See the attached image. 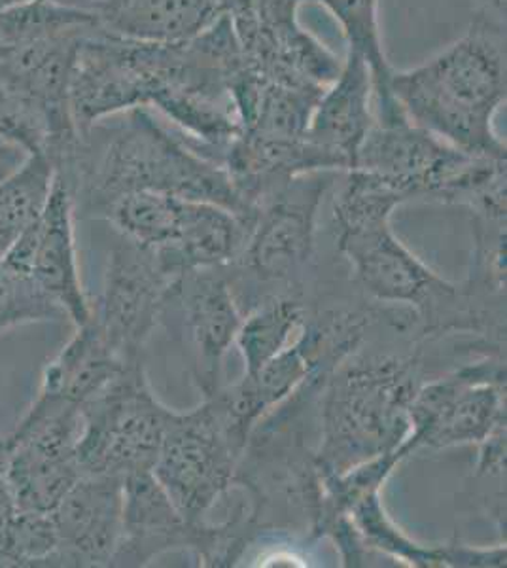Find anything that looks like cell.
I'll return each mask as SVG.
<instances>
[{"mask_svg":"<svg viewBox=\"0 0 507 568\" xmlns=\"http://www.w3.org/2000/svg\"><path fill=\"white\" fill-rule=\"evenodd\" d=\"M241 53L230 18L192 39L136 40L99 29L78 48L71 110L78 131L135 109L158 110L205 152L222 154L241 131L232 78Z\"/></svg>","mask_w":507,"mask_h":568,"instance_id":"1","label":"cell"},{"mask_svg":"<svg viewBox=\"0 0 507 568\" xmlns=\"http://www.w3.org/2000/svg\"><path fill=\"white\" fill-rule=\"evenodd\" d=\"M74 214L104 219L118 200L155 192L203 201L232 211L251 232L256 211L239 195L224 165L176 136L150 110L135 109L80 133L77 155L64 173Z\"/></svg>","mask_w":507,"mask_h":568,"instance_id":"2","label":"cell"},{"mask_svg":"<svg viewBox=\"0 0 507 568\" xmlns=\"http://www.w3.org/2000/svg\"><path fill=\"white\" fill-rule=\"evenodd\" d=\"M396 187L362 169L347 171L335 200L337 246L353 265L359 286L377 302L412 307L424 336L458 329H501V313L488 310L487 297L468 284L439 277L398 240L392 214L404 205Z\"/></svg>","mask_w":507,"mask_h":568,"instance_id":"3","label":"cell"},{"mask_svg":"<svg viewBox=\"0 0 507 568\" xmlns=\"http://www.w3.org/2000/svg\"><path fill=\"white\" fill-rule=\"evenodd\" d=\"M392 98L409 122L450 146L506 160L496 116L506 104V27L474 20L468 33L423 61L396 71Z\"/></svg>","mask_w":507,"mask_h":568,"instance_id":"4","label":"cell"},{"mask_svg":"<svg viewBox=\"0 0 507 568\" xmlns=\"http://www.w3.org/2000/svg\"><path fill=\"white\" fill-rule=\"evenodd\" d=\"M420 383L417 358L354 353L341 362L318 394L316 470L343 474L399 449Z\"/></svg>","mask_w":507,"mask_h":568,"instance_id":"5","label":"cell"},{"mask_svg":"<svg viewBox=\"0 0 507 568\" xmlns=\"http://www.w3.org/2000/svg\"><path fill=\"white\" fill-rule=\"evenodd\" d=\"M353 169L396 187L407 201L450 203L506 220V160L469 154L409 122L373 123Z\"/></svg>","mask_w":507,"mask_h":568,"instance_id":"6","label":"cell"},{"mask_svg":"<svg viewBox=\"0 0 507 568\" xmlns=\"http://www.w3.org/2000/svg\"><path fill=\"white\" fill-rule=\"evenodd\" d=\"M77 457L82 474L125 479L154 468L173 409L150 388L142 361H131L82 404Z\"/></svg>","mask_w":507,"mask_h":568,"instance_id":"7","label":"cell"},{"mask_svg":"<svg viewBox=\"0 0 507 568\" xmlns=\"http://www.w3.org/2000/svg\"><path fill=\"white\" fill-rule=\"evenodd\" d=\"M251 542L237 510L224 524H190L152 470L136 471L123 479L122 536L110 567H146L169 551H190L203 567H233Z\"/></svg>","mask_w":507,"mask_h":568,"instance_id":"8","label":"cell"},{"mask_svg":"<svg viewBox=\"0 0 507 568\" xmlns=\"http://www.w3.org/2000/svg\"><path fill=\"white\" fill-rule=\"evenodd\" d=\"M409 453L420 447L481 446L506 428V364L500 356L469 362L450 374L420 383L413 396Z\"/></svg>","mask_w":507,"mask_h":568,"instance_id":"9","label":"cell"},{"mask_svg":"<svg viewBox=\"0 0 507 568\" xmlns=\"http://www.w3.org/2000/svg\"><path fill=\"white\" fill-rule=\"evenodd\" d=\"M80 406L39 393L7 436V479L18 511H50L82 478L77 446Z\"/></svg>","mask_w":507,"mask_h":568,"instance_id":"10","label":"cell"},{"mask_svg":"<svg viewBox=\"0 0 507 568\" xmlns=\"http://www.w3.org/2000/svg\"><path fill=\"white\" fill-rule=\"evenodd\" d=\"M241 457L203 400L186 414L174 412L152 474L190 524L206 525L212 506L232 489Z\"/></svg>","mask_w":507,"mask_h":568,"instance_id":"11","label":"cell"},{"mask_svg":"<svg viewBox=\"0 0 507 568\" xmlns=\"http://www.w3.org/2000/svg\"><path fill=\"white\" fill-rule=\"evenodd\" d=\"M303 2L232 0L227 18L244 69L273 82L328 88L343 61L302 26Z\"/></svg>","mask_w":507,"mask_h":568,"instance_id":"12","label":"cell"},{"mask_svg":"<svg viewBox=\"0 0 507 568\" xmlns=\"http://www.w3.org/2000/svg\"><path fill=\"white\" fill-rule=\"evenodd\" d=\"M74 219L71 186L55 173L42 213L13 241L2 265L42 292L77 328L90 321L91 302L80 277Z\"/></svg>","mask_w":507,"mask_h":568,"instance_id":"13","label":"cell"},{"mask_svg":"<svg viewBox=\"0 0 507 568\" xmlns=\"http://www.w3.org/2000/svg\"><path fill=\"white\" fill-rule=\"evenodd\" d=\"M176 283L179 278L163 270L154 251L120 235L110 251L103 292L91 304V317L125 361L141 358Z\"/></svg>","mask_w":507,"mask_h":568,"instance_id":"14","label":"cell"},{"mask_svg":"<svg viewBox=\"0 0 507 568\" xmlns=\"http://www.w3.org/2000/svg\"><path fill=\"white\" fill-rule=\"evenodd\" d=\"M337 173H308L260 201L239 264L264 283H290L315 252L316 216Z\"/></svg>","mask_w":507,"mask_h":568,"instance_id":"15","label":"cell"},{"mask_svg":"<svg viewBox=\"0 0 507 568\" xmlns=\"http://www.w3.org/2000/svg\"><path fill=\"white\" fill-rule=\"evenodd\" d=\"M123 479L84 474L50 511L59 568L110 567L122 536Z\"/></svg>","mask_w":507,"mask_h":568,"instance_id":"16","label":"cell"},{"mask_svg":"<svg viewBox=\"0 0 507 568\" xmlns=\"http://www.w3.org/2000/svg\"><path fill=\"white\" fill-rule=\"evenodd\" d=\"M222 165L233 186L254 211L278 187L308 173H347L339 158L308 141L307 135L286 136L241 130L224 154Z\"/></svg>","mask_w":507,"mask_h":568,"instance_id":"17","label":"cell"},{"mask_svg":"<svg viewBox=\"0 0 507 568\" xmlns=\"http://www.w3.org/2000/svg\"><path fill=\"white\" fill-rule=\"evenodd\" d=\"M222 267L195 270L179 278V300L195 349V383L203 398L222 387V362L232 349L243 315Z\"/></svg>","mask_w":507,"mask_h":568,"instance_id":"18","label":"cell"},{"mask_svg":"<svg viewBox=\"0 0 507 568\" xmlns=\"http://www.w3.org/2000/svg\"><path fill=\"white\" fill-rule=\"evenodd\" d=\"M372 72L364 59L347 52L339 74L324 90L308 122V141L339 158L347 171L375 123Z\"/></svg>","mask_w":507,"mask_h":568,"instance_id":"19","label":"cell"},{"mask_svg":"<svg viewBox=\"0 0 507 568\" xmlns=\"http://www.w3.org/2000/svg\"><path fill=\"white\" fill-rule=\"evenodd\" d=\"M246 237L249 226L232 211L203 201L182 200L173 243L154 254L165 272L180 278L195 270L237 262Z\"/></svg>","mask_w":507,"mask_h":568,"instance_id":"20","label":"cell"},{"mask_svg":"<svg viewBox=\"0 0 507 568\" xmlns=\"http://www.w3.org/2000/svg\"><path fill=\"white\" fill-rule=\"evenodd\" d=\"M232 0H101L104 31L128 39L174 42L192 39L230 12Z\"/></svg>","mask_w":507,"mask_h":568,"instance_id":"21","label":"cell"},{"mask_svg":"<svg viewBox=\"0 0 507 568\" xmlns=\"http://www.w3.org/2000/svg\"><path fill=\"white\" fill-rule=\"evenodd\" d=\"M128 362L131 361H125L107 342L91 317L88 323L74 328V336L53 361L45 364L39 393L82 407L99 390H103Z\"/></svg>","mask_w":507,"mask_h":568,"instance_id":"22","label":"cell"},{"mask_svg":"<svg viewBox=\"0 0 507 568\" xmlns=\"http://www.w3.org/2000/svg\"><path fill=\"white\" fill-rule=\"evenodd\" d=\"M326 8L339 23L347 39L348 52L364 59L372 72L375 93V120L396 122L405 118L396 99L392 98L391 80L394 67L386 58L381 31L379 0H305Z\"/></svg>","mask_w":507,"mask_h":568,"instance_id":"23","label":"cell"},{"mask_svg":"<svg viewBox=\"0 0 507 568\" xmlns=\"http://www.w3.org/2000/svg\"><path fill=\"white\" fill-rule=\"evenodd\" d=\"M307 323V310L294 297H270L239 326L235 345L241 351L244 374H254L288 349Z\"/></svg>","mask_w":507,"mask_h":568,"instance_id":"24","label":"cell"},{"mask_svg":"<svg viewBox=\"0 0 507 568\" xmlns=\"http://www.w3.org/2000/svg\"><path fill=\"white\" fill-rule=\"evenodd\" d=\"M180 197L136 192L118 200L104 214L116 232L150 251L168 248L179 226Z\"/></svg>","mask_w":507,"mask_h":568,"instance_id":"25","label":"cell"},{"mask_svg":"<svg viewBox=\"0 0 507 568\" xmlns=\"http://www.w3.org/2000/svg\"><path fill=\"white\" fill-rule=\"evenodd\" d=\"M0 568H59L58 535L50 514L16 510L0 530Z\"/></svg>","mask_w":507,"mask_h":568,"instance_id":"26","label":"cell"},{"mask_svg":"<svg viewBox=\"0 0 507 568\" xmlns=\"http://www.w3.org/2000/svg\"><path fill=\"white\" fill-rule=\"evenodd\" d=\"M63 313L29 281L0 264V332L27 323L61 321Z\"/></svg>","mask_w":507,"mask_h":568,"instance_id":"27","label":"cell"},{"mask_svg":"<svg viewBox=\"0 0 507 568\" xmlns=\"http://www.w3.org/2000/svg\"><path fill=\"white\" fill-rule=\"evenodd\" d=\"M7 457V436H4V438H0V530L4 529V525L16 514L12 493H10V487H8Z\"/></svg>","mask_w":507,"mask_h":568,"instance_id":"28","label":"cell"},{"mask_svg":"<svg viewBox=\"0 0 507 568\" xmlns=\"http://www.w3.org/2000/svg\"><path fill=\"white\" fill-rule=\"evenodd\" d=\"M474 4L476 20L506 27V0H469Z\"/></svg>","mask_w":507,"mask_h":568,"instance_id":"29","label":"cell"},{"mask_svg":"<svg viewBox=\"0 0 507 568\" xmlns=\"http://www.w3.org/2000/svg\"><path fill=\"white\" fill-rule=\"evenodd\" d=\"M26 160V155L21 154L20 150L8 146L4 142H0V181L4 176L10 175L13 169L20 165V162Z\"/></svg>","mask_w":507,"mask_h":568,"instance_id":"30","label":"cell"},{"mask_svg":"<svg viewBox=\"0 0 507 568\" xmlns=\"http://www.w3.org/2000/svg\"><path fill=\"white\" fill-rule=\"evenodd\" d=\"M26 2H32V0H0V13L4 12V10H10V8L26 4Z\"/></svg>","mask_w":507,"mask_h":568,"instance_id":"31","label":"cell"}]
</instances>
